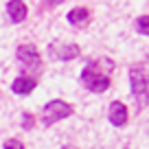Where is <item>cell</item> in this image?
Instances as JSON below:
<instances>
[{"instance_id": "cell-1", "label": "cell", "mask_w": 149, "mask_h": 149, "mask_svg": "<svg viewBox=\"0 0 149 149\" xmlns=\"http://www.w3.org/2000/svg\"><path fill=\"white\" fill-rule=\"evenodd\" d=\"M70 114H72V105H70V103L61 101V99H53V101H48L46 105L42 107V123L46 127L55 125V123L68 118Z\"/></svg>"}, {"instance_id": "cell-2", "label": "cell", "mask_w": 149, "mask_h": 149, "mask_svg": "<svg viewBox=\"0 0 149 149\" xmlns=\"http://www.w3.org/2000/svg\"><path fill=\"white\" fill-rule=\"evenodd\" d=\"M130 84H132V94L140 101L147 99V66L136 64L130 68Z\"/></svg>"}, {"instance_id": "cell-3", "label": "cell", "mask_w": 149, "mask_h": 149, "mask_svg": "<svg viewBox=\"0 0 149 149\" xmlns=\"http://www.w3.org/2000/svg\"><path fill=\"white\" fill-rule=\"evenodd\" d=\"M81 84H84L90 92L99 94V92H105V90L110 88V77H103V74H99L92 66H86L84 72H81Z\"/></svg>"}, {"instance_id": "cell-4", "label": "cell", "mask_w": 149, "mask_h": 149, "mask_svg": "<svg viewBox=\"0 0 149 149\" xmlns=\"http://www.w3.org/2000/svg\"><path fill=\"white\" fill-rule=\"evenodd\" d=\"M48 55L59 59V61H70V59H77L81 55V48H79V44H72V42L68 44V42L57 40V42H53L48 46Z\"/></svg>"}, {"instance_id": "cell-5", "label": "cell", "mask_w": 149, "mask_h": 149, "mask_svg": "<svg viewBox=\"0 0 149 149\" xmlns=\"http://www.w3.org/2000/svg\"><path fill=\"white\" fill-rule=\"evenodd\" d=\"M15 57L24 68H40L42 66V57H40L37 48L31 44H20L18 51H15Z\"/></svg>"}, {"instance_id": "cell-6", "label": "cell", "mask_w": 149, "mask_h": 149, "mask_svg": "<svg viewBox=\"0 0 149 149\" xmlns=\"http://www.w3.org/2000/svg\"><path fill=\"white\" fill-rule=\"evenodd\" d=\"M107 118L114 127H125L127 125V118H130V112H127V105L121 101H112L110 112H107Z\"/></svg>"}, {"instance_id": "cell-7", "label": "cell", "mask_w": 149, "mask_h": 149, "mask_svg": "<svg viewBox=\"0 0 149 149\" xmlns=\"http://www.w3.org/2000/svg\"><path fill=\"white\" fill-rule=\"evenodd\" d=\"M7 13H9L11 22H15V24L24 22V20H26V13H29L26 2H22V0H9V2H7Z\"/></svg>"}, {"instance_id": "cell-8", "label": "cell", "mask_w": 149, "mask_h": 149, "mask_svg": "<svg viewBox=\"0 0 149 149\" xmlns=\"http://www.w3.org/2000/svg\"><path fill=\"white\" fill-rule=\"evenodd\" d=\"M35 79L33 77H15V81L11 84V90H13L15 94H20V97H26V94H31L33 90H35Z\"/></svg>"}, {"instance_id": "cell-9", "label": "cell", "mask_w": 149, "mask_h": 149, "mask_svg": "<svg viewBox=\"0 0 149 149\" xmlns=\"http://www.w3.org/2000/svg\"><path fill=\"white\" fill-rule=\"evenodd\" d=\"M66 20H68L72 26H81V24H86L90 20V9H86V7H77V9L68 11Z\"/></svg>"}, {"instance_id": "cell-10", "label": "cell", "mask_w": 149, "mask_h": 149, "mask_svg": "<svg viewBox=\"0 0 149 149\" xmlns=\"http://www.w3.org/2000/svg\"><path fill=\"white\" fill-rule=\"evenodd\" d=\"M90 66H92V68L97 70L99 74H103V77H110L112 70H114V61H112L110 57H101V59H94V61H90Z\"/></svg>"}, {"instance_id": "cell-11", "label": "cell", "mask_w": 149, "mask_h": 149, "mask_svg": "<svg viewBox=\"0 0 149 149\" xmlns=\"http://www.w3.org/2000/svg\"><path fill=\"white\" fill-rule=\"evenodd\" d=\"M136 29H138L140 35H147L149 33V15H140L138 22H136Z\"/></svg>"}, {"instance_id": "cell-12", "label": "cell", "mask_w": 149, "mask_h": 149, "mask_svg": "<svg viewBox=\"0 0 149 149\" xmlns=\"http://www.w3.org/2000/svg\"><path fill=\"white\" fill-rule=\"evenodd\" d=\"M22 127L24 130H33L35 127V116H33L31 112H24L22 114Z\"/></svg>"}, {"instance_id": "cell-13", "label": "cell", "mask_w": 149, "mask_h": 149, "mask_svg": "<svg viewBox=\"0 0 149 149\" xmlns=\"http://www.w3.org/2000/svg\"><path fill=\"white\" fill-rule=\"evenodd\" d=\"M2 149H24V145H22V140H18V138H9Z\"/></svg>"}]
</instances>
